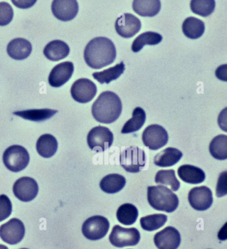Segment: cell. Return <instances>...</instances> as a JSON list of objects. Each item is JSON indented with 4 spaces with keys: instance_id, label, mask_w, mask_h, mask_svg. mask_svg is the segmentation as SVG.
Returning a JSON list of instances; mask_svg holds the SVG:
<instances>
[{
    "instance_id": "6da1fadb",
    "label": "cell",
    "mask_w": 227,
    "mask_h": 249,
    "mask_svg": "<svg viewBox=\"0 0 227 249\" xmlns=\"http://www.w3.org/2000/svg\"><path fill=\"white\" fill-rule=\"evenodd\" d=\"M114 43L105 37H97L87 43L84 50V59L92 69H102L113 64L116 58Z\"/></svg>"
},
{
    "instance_id": "7a4b0ae2",
    "label": "cell",
    "mask_w": 227,
    "mask_h": 249,
    "mask_svg": "<svg viewBox=\"0 0 227 249\" xmlns=\"http://www.w3.org/2000/svg\"><path fill=\"white\" fill-rule=\"evenodd\" d=\"M122 111L120 97L112 91H104L92 106V115L97 122L110 124L118 120Z\"/></svg>"
},
{
    "instance_id": "3957f363",
    "label": "cell",
    "mask_w": 227,
    "mask_h": 249,
    "mask_svg": "<svg viewBox=\"0 0 227 249\" xmlns=\"http://www.w3.org/2000/svg\"><path fill=\"white\" fill-rule=\"evenodd\" d=\"M149 205L157 211L173 213L179 206V198L164 186H149L147 191Z\"/></svg>"
},
{
    "instance_id": "277c9868",
    "label": "cell",
    "mask_w": 227,
    "mask_h": 249,
    "mask_svg": "<svg viewBox=\"0 0 227 249\" xmlns=\"http://www.w3.org/2000/svg\"><path fill=\"white\" fill-rule=\"evenodd\" d=\"M3 161L8 170L17 173L28 167L30 155L28 150L21 145L10 146L4 151Z\"/></svg>"
},
{
    "instance_id": "5b68a950",
    "label": "cell",
    "mask_w": 227,
    "mask_h": 249,
    "mask_svg": "<svg viewBox=\"0 0 227 249\" xmlns=\"http://www.w3.org/2000/svg\"><path fill=\"white\" fill-rule=\"evenodd\" d=\"M120 163L127 172H140L145 167L146 164L145 151L135 146L128 147L120 155Z\"/></svg>"
},
{
    "instance_id": "8992f818",
    "label": "cell",
    "mask_w": 227,
    "mask_h": 249,
    "mask_svg": "<svg viewBox=\"0 0 227 249\" xmlns=\"http://www.w3.org/2000/svg\"><path fill=\"white\" fill-rule=\"evenodd\" d=\"M107 218L100 215L93 216L86 220L82 225V233L90 241H98L105 237L109 229Z\"/></svg>"
},
{
    "instance_id": "52a82bcc",
    "label": "cell",
    "mask_w": 227,
    "mask_h": 249,
    "mask_svg": "<svg viewBox=\"0 0 227 249\" xmlns=\"http://www.w3.org/2000/svg\"><path fill=\"white\" fill-rule=\"evenodd\" d=\"M113 138V133L107 127L97 126L88 133V146L95 152H104L112 145Z\"/></svg>"
},
{
    "instance_id": "ba28073f",
    "label": "cell",
    "mask_w": 227,
    "mask_h": 249,
    "mask_svg": "<svg viewBox=\"0 0 227 249\" xmlns=\"http://www.w3.org/2000/svg\"><path fill=\"white\" fill-rule=\"evenodd\" d=\"M111 244L118 248L136 246L140 243V232L136 228H123L120 225L113 227L109 235Z\"/></svg>"
},
{
    "instance_id": "9c48e42d",
    "label": "cell",
    "mask_w": 227,
    "mask_h": 249,
    "mask_svg": "<svg viewBox=\"0 0 227 249\" xmlns=\"http://www.w3.org/2000/svg\"><path fill=\"white\" fill-rule=\"evenodd\" d=\"M142 140L146 147L156 151L167 145L169 135L165 128L159 124H151L144 130Z\"/></svg>"
},
{
    "instance_id": "30bf717a",
    "label": "cell",
    "mask_w": 227,
    "mask_h": 249,
    "mask_svg": "<svg viewBox=\"0 0 227 249\" xmlns=\"http://www.w3.org/2000/svg\"><path fill=\"white\" fill-rule=\"evenodd\" d=\"M26 229L20 220L13 218L0 227V238L5 243L14 245L20 243L25 236Z\"/></svg>"
},
{
    "instance_id": "8fae6325",
    "label": "cell",
    "mask_w": 227,
    "mask_h": 249,
    "mask_svg": "<svg viewBox=\"0 0 227 249\" xmlns=\"http://www.w3.org/2000/svg\"><path fill=\"white\" fill-rule=\"evenodd\" d=\"M38 184L33 178L23 177L18 178L14 183V196L22 202L33 201L38 194Z\"/></svg>"
},
{
    "instance_id": "7c38bea8",
    "label": "cell",
    "mask_w": 227,
    "mask_h": 249,
    "mask_svg": "<svg viewBox=\"0 0 227 249\" xmlns=\"http://www.w3.org/2000/svg\"><path fill=\"white\" fill-rule=\"evenodd\" d=\"M97 86L89 79H77L72 85L71 94L73 99L80 104H87L91 102L97 94Z\"/></svg>"
},
{
    "instance_id": "4fadbf2b",
    "label": "cell",
    "mask_w": 227,
    "mask_h": 249,
    "mask_svg": "<svg viewBox=\"0 0 227 249\" xmlns=\"http://www.w3.org/2000/svg\"><path fill=\"white\" fill-rule=\"evenodd\" d=\"M117 33L124 38H131L140 32L141 23L131 14H123L117 19L115 25Z\"/></svg>"
},
{
    "instance_id": "5bb4252c",
    "label": "cell",
    "mask_w": 227,
    "mask_h": 249,
    "mask_svg": "<svg viewBox=\"0 0 227 249\" xmlns=\"http://www.w3.org/2000/svg\"><path fill=\"white\" fill-rule=\"evenodd\" d=\"M188 199L191 206L199 211L210 209L213 202L212 191L206 186L192 189L189 193Z\"/></svg>"
},
{
    "instance_id": "9a60e30c",
    "label": "cell",
    "mask_w": 227,
    "mask_h": 249,
    "mask_svg": "<svg viewBox=\"0 0 227 249\" xmlns=\"http://www.w3.org/2000/svg\"><path fill=\"white\" fill-rule=\"evenodd\" d=\"M52 10L57 19L69 21L76 17L79 5L76 0H54L52 1Z\"/></svg>"
},
{
    "instance_id": "2e32d148",
    "label": "cell",
    "mask_w": 227,
    "mask_h": 249,
    "mask_svg": "<svg viewBox=\"0 0 227 249\" xmlns=\"http://www.w3.org/2000/svg\"><path fill=\"white\" fill-rule=\"evenodd\" d=\"M181 241V234L173 227H166L154 237L155 245L158 249H177Z\"/></svg>"
},
{
    "instance_id": "e0dca14e",
    "label": "cell",
    "mask_w": 227,
    "mask_h": 249,
    "mask_svg": "<svg viewBox=\"0 0 227 249\" xmlns=\"http://www.w3.org/2000/svg\"><path fill=\"white\" fill-rule=\"evenodd\" d=\"M74 71V66L70 61L61 63L54 67L49 75L48 82L53 88L64 86L71 79Z\"/></svg>"
},
{
    "instance_id": "ac0fdd59",
    "label": "cell",
    "mask_w": 227,
    "mask_h": 249,
    "mask_svg": "<svg viewBox=\"0 0 227 249\" xmlns=\"http://www.w3.org/2000/svg\"><path fill=\"white\" fill-rule=\"evenodd\" d=\"M32 51V43L23 38L14 39L7 47L9 56L16 60H23L28 58Z\"/></svg>"
},
{
    "instance_id": "d6986e66",
    "label": "cell",
    "mask_w": 227,
    "mask_h": 249,
    "mask_svg": "<svg viewBox=\"0 0 227 249\" xmlns=\"http://www.w3.org/2000/svg\"><path fill=\"white\" fill-rule=\"evenodd\" d=\"M70 48L64 41L54 40L46 45L44 54L49 60L57 61L64 59L69 55Z\"/></svg>"
},
{
    "instance_id": "ffe728a7",
    "label": "cell",
    "mask_w": 227,
    "mask_h": 249,
    "mask_svg": "<svg viewBox=\"0 0 227 249\" xmlns=\"http://www.w3.org/2000/svg\"><path fill=\"white\" fill-rule=\"evenodd\" d=\"M161 7L159 0H135L133 2V10L142 17H154L159 13Z\"/></svg>"
},
{
    "instance_id": "44dd1931",
    "label": "cell",
    "mask_w": 227,
    "mask_h": 249,
    "mask_svg": "<svg viewBox=\"0 0 227 249\" xmlns=\"http://www.w3.org/2000/svg\"><path fill=\"white\" fill-rule=\"evenodd\" d=\"M58 142L51 134H44L39 137L36 143L37 153L44 158H50L56 153Z\"/></svg>"
},
{
    "instance_id": "7402d4cb",
    "label": "cell",
    "mask_w": 227,
    "mask_h": 249,
    "mask_svg": "<svg viewBox=\"0 0 227 249\" xmlns=\"http://www.w3.org/2000/svg\"><path fill=\"white\" fill-rule=\"evenodd\" d=\"M183 153L179 149L168 147L158 153L154 158L155 165L160 167L174 166L181 160Z\"/></svg>"
},
{
    "instance_id": "603a6c76",
    "label": "cell",
    "mask_w": 227,
    "mask_h": 249,
    "mask_svg": "<svg viewBox=\"0 0 227 249\" xmlns=\"http://www.w3.org/2000/svg\"><path fill=\"white\" fill-rule=\"evenodd\" d=\"M180 178L187 183L199 184L205 180V173L199 167L190 165H182L178 169Z\"/></svg>"
},
{
    "instance_id": "cb8c5ba5",
    "label": "cell",
    "mask_w": 227,
    "mask_h": 249,
    "mask_svg": "<svg viewBox=\"0 0 227 249\" xmlns=\"http://www.w3.org/2000/svg\"><path fill=\"white\" fill-rule=\"evenodd\" d=\"M126 184V179L120 174H110L102 178L100 182V188L108 194H114L120 192Z\"/></svg>"
},
{
    "instance_id": "d4e9b609",
    "label": "cell",
    "mask_w": 227,
    "mask_h": 249,
    "mask_svg": "<svg viewBox=\"0 0 227 249\" xmlns=\"http://www.w3.org/2000/svg\"><path fill=\"white\" fill-rule=\"evenodd\" d=\"M183 34L189 39H197L201 37L205 30V23L201 19L194 17L187 18L182 26Z\"/></svg>"
},
{
    "instance_id": "484cf974",
    "label": "cell",
    "mask_w": 227,
    "mask_h": 249,
    "mask_svg": "<svg viewBox=\"0 0 227 249\" xmlns=\"http://www.w3.org/2000/svg\"><path fill=\"white\" fill-rule=\"evenodd\" d=\"M57 113V110L50 109H29L15 111L14 114L29 121L35 122H44L51 118Z\"/></svg>"
},
{
    "instance_id": "4316f807",
    "label": "cell",
    "mask_w": 227,
    "mask_h": 249,
    "mask_svg": "<svg viewBox=\"0 0 227 249\" xmlns=\"http://www.w3.org/2000/svg\"><path fill=\"white\" fill-rule=\"evenodd\" d=\"M125 64L122 61L120 64H117L116 66L104 70V71L95 72L93 73V77L101 84H109L112 81L118 79L125 71Z\"/></svg>"
},
{
    "instance_id": "83f0119b",
    "label": "cell",
    "mask_w": 227,
    "mask_h": 249,
    "mask_svg": "<svg viewBox=\"0 0 227 249\" xmlns=\"http://www.w3.org/2000/svg\"><path fill=\"white\" fill-rule=\"evenodd\" d=\"M163 40V37L156 32H147L140 34L133 41L131 50L134 53L140 52L145 45L156 46Z\"/></svg>"
},
{
    "instance_id": "f1b7e54d",
    "label": "cell",
    "mask_w": 227,
    "mask_h": 249,
    "mask_svg": "<svg viewBox=\"0 0 227 249\" xmlns=\"http://www.w3.org/2000/svg\"><path fill=\"white\" fill-rule=\"evenodd\" d=\"M146 121V113L141 107H136L133 110L132 118L127 121L122 130V134L134 133L143 127Z\"/></svg>"
},
{
    "instance_id": "f546056e",
    "label": "cell",
    "mask_w": 227,
    "mask_h": 249,
    "mask_svg": "<svg viewBox=\"0 0 227 249\" xmlns=\"http://www.w3.org/2000/svg\"><path fill=\"white\" fill-rule=\"evenodd\" d=\"M138 216V209L135 205L130 203L121 205L117 211V218L118 221L122 225H133L136 223Z\"/></svg>"
},
{
    "instance_id": "4dcf8cb0",
    "label": "cell",
    "mask_w": 227,
    "mask_h": 249,
    "mask_svg": "<svg viewBox=\"0 0 227 249\" xmlns=\"http://www.w3.org/2000/svg\"><path fill=\"white\" fill-rule=\"evenodd\" d=\"M210 154L218 160H226L227 159V136L219 135L211 141L210 145Z\"/></svg>"
},
{
    "instance_id": "1f68e13d",
    "label": "cell",
    "mask_w": 227,
    "mask_h": 249,
    "mask_svg": "<svg viewBox=\"0 0 227 249\" xmlns=\"http://www.w3.org/2000/svg\"><path fill=\"white\" fill-rule=\"evenodd\" d=\"M167 221V216L163 214H154L144 216L140 219V226L147 231H153L161 228Z\"/></svg>"
},
{
    "instance_id": "d6a6232c",
    "label": "cell",
    "mask_w": 227,
    "mask_h": 249,
    "mask_svg": "<svg viewBox=\"0 0 227 249\" xmlns=\"http://www.w3.org/2000/svg\"><path fill=\"white\" fill-rule=\"evenodd\" d=\"M156 183L163 185L169 186L173 191L179 190L181 183L176 178L175 172L173 169L170 170H161L157 173Z\"/></svg>"
},
{
    "instance_id": "836d02e7",
    "label": "cell",
    "mask_w": 227,
    "mask_h": 249,
    "mask_svg": "<svg viewBox=\"0 0 227 249\" xmlns=\"http://www.w3.org/2000/svg\"><path fill=\"white\" fill-rule=\"evenodd\" d=\"M191 9L194 14L202 17H207L214 12L215 1L214 0H192Z\"/></svg>"
},
{
    "instance_id": "e575fe53",
    "label": "cell",
    "mask_w": 227,
    "mask_h": 249,
    "mask_svg": "<svg viewBox=\"0 0 227 249\" xmlns=\"http://www.w3.org/2000/svg\"><path fill=\"white\" fill-rule=\"evenodd\" d=\"M14 18L13 8L8 3L0 2V26L10 24Z\"/></svg>"
},
{
    "instance_id": "d590c367",
    "label": "cell",
    "mask_w": 227,
    "mask_h": 249,
    "mask_svg": "<svg viewBox=\"0 0 227 249\" xmlns=\"http://www.w3.org/2000/svg\"><path fill=\"white\" fill-rule=\"evenodd\" d=\"M12 212V205L10 198L5 195L0 196V222L8 219Z\"/></svg>"
},
{
    "instance_id": "8d00e7d4",
    "label": "cell",
    "mask_w": 227,
    "mask_h": 249,
    "mask_svg": "<svg viewBox=\"0 0 227 249\" xmlns=\"http://www.w3.org/2000/svg\"><path fill=\"white\" fill-rule=\"evenodd\" d=\"M227 171H224L220 175L219 180H218L217 193H216L218 197H221L227 194Z\"/></svg>"
},
{
    "instance_id": "74e56055",
    "label": "cell",
    "mask_w": 227,
    "mask_h": 249,
    "mask_svg": "<svg viewBox=\"0 0 227 249\" xmlns=\"http://www.w3.org/2000/svg\"><path fill=\"white\" fill-rule=\"evenodd\" d=\"M16 7L19 8H29L36 3V1H12Z\"/></svg>"
},
{
    "instance_id": "f35d334b",
    "label": "cell",
    "mask_w": 227,
    "mask_h": 249,
    "mask_svg": "<svg viewBox=\"0 0 227 249\" xmlns=\"http://www.w3.org/2000/svg\"><path fill=\"white\" fill-rule=\"evenodd\" d=\"M226 110L227 108H225L224 110L221 113H220L219 117V124L221 129L224 130L225 131H227L226 129V123H227V115H226Z\"/></svg>"
},
{
    "instance_id": "ab89813d",
    "label": "cell",
    "mask_w": 227,
    "mask_h": 249,
    "mask_svg": "<svg viewBox=\"0 0 227 249\" xmlns=\"http://www.w3.org/2000/svg\"><path fill=\"white\" fill-rule=\"evenodd\" d=\"M0 249H9L8 247L3 245H0Z\"/></svg>"
},
{
    "instance_id": "60d3db41",
    "label": "cell",
    "mask_w": 227,
    "mask_h": 249,
    "mask_svg": "<svg viewBox=\"0 0 227 249\" xmlns=\"http://www.w3.org/2000/svg\"><path fill=\"white\" fill-rule=\"evenodd\" d=\"M28 249L23 248V249Z\"/></svg>"
}]
</instances>
